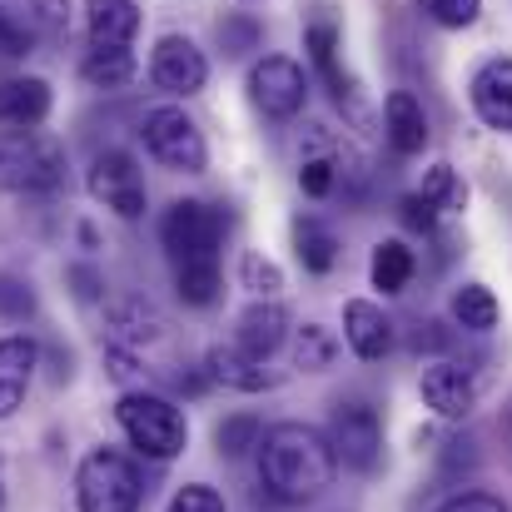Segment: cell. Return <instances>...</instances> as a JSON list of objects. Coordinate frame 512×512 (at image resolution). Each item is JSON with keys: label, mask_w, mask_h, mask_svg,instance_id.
<instances>
[{"label": "cell", "mask_w": 512, "mask_h": 512, "mask_svg": "<svg viewBox=\"0 0 512 512\" xmlns=\"http://www.w3.org/2000/svg\"><path fill=\"white\" fill-rule=\"evenodd\" d=\"M50 115V85L35 80V75H15V80H0V125H15V130H30Z\"/></svg>", "instance_id": "16"}, {"label": "cell", "mask_w": 512, "mask_h": 512, "mask_svg": "<svg viewBox=\"0 0 512 512\" xmlns=\"http://www.w3.org/2000/svg\"><path fill=\"white\" fill-rule=\"evenodd\" d=\"M70 30V0H30V35L60 40Z\"/></svg>", "instance_id": "30"}, {"label": "cell", "mask_w": 512, "mask_h": 512, "mask_svg": "<svg viewBox=\"0 0 512 512\" xmlns=\"http://www.w3.org/2000/svg\"><path fill=\"white\" fill-rule=\"evenodd\" d=\"M413 348L423 353V348H448V334H443V324H423L418 334H413Z\"/></svg>", "instance_id": "41"}, {"label": "cell", "mask_w": 512, "mask_h": 512, "mask_svg": "<svg viewBox=\"0 0 512 512\" xmlns=\"http://www.w3.org/2000/svg\"><path fill=\"white\" fill-rule=\"evenodd\" d=\"M383 130H388V145L393 155H418L428 145V115L423 105L408 95V90H393L388 105H383Z\"/></svg>", "instance_id": "17"}, {"label": "cell", "mask_w": 512, "mask_h": 512, "mask_svg": "<svg viewBox=\"0 0 512 512\" xmlns=\"http://www.w3.org/2000/svg\"><path fill=\"white\" fill-rule=\"evenodd\" d=\"M35 363H40V348L30 339H0V418H10L20 403H25V388L35 378Z\"/></svg>", "instance_id": "15"}, {"label": "cell", "mask_w": 512, "mask_h": 512, "mask_svg": "<svg viewBox=\"0 0 512 512\" xmlns=\"http://www.w3.org/2000/svg\"><path fill=\"white\" fill-rule=\"evenodd\" d=\"M160 239L170 249L174 264H194V259H219L224 244V214L209 209L204 199H179L160 219Z\"/></svg>", "instance_id": "5"}, {"label": "cell", "mask_w": 512, "mask_h": 512, "mask_svg": "<svg viewBox=\"0 0 512 512\" xmlns=\"http://www.w3.org/2000/svg\"><path fill=\"white\" fill-rule=\"evenodd\" d=\"M174 289L184 304L204 309L219 299V259H194V264H174Z\"/></svg>", "instance_id": "25"}, {"label": "cell", "mask_w": 512, "mask_h": 512, "mask_svg": "<svg viewBox=\"0 0 512 512\" xmlns=\"http://www.w3.org/2000/svg\"><path fill=\"white\" fill-rule=\"evenodd\" d=\"M309 55H314V65L324 70V80L334 85V100H353V85H348V75L339 70V30L329 25V20H319V25H309Z\"/></svg>", "instance_id": "24"}, {"label": "cell", "mask_w": 512, "mask_h": 512, "mask_svg": "<svg viewBox=\"0 0 512 512\" xmlns=\"http://www.w3.org/2000/svg\"><path fill=\"white\" fill-rule=\"evenodd\" d=\"M35 314V294L25 279L15 274H0V319H30Z\"/></svg>", "instance_id": "32"}, {"label": "cell", "mask_w": 512, "mask_h": 512, "mask_svg": "<svg viewBox=\"0 0 512 512\" xmlns=\"http://www.w3.org/2000/svg\"><path fill=\"white\" fill-rule=\"evenodd\" d=\"M418 199H428L438 214L448 209V214H458V209H468V184L458 179L453 165H433L428 179H423V189H418Z\"/></svg>", "instance_id": "27"}, {"label": "cell", "mask_w": 512, "mask_h": 512, "mask_svg": "<svg viewBox=\"0 0 512 512\" xmlns=\"http://www.w3.org/2000/svg\"><path fill=\"white\" fill-rule=\"evenodd\" d=\"M294 244H299V264L309 274H329L339 264V239L319 224V219H299L294 224Z\"/></svg>", "instance_id": "23"}, {"label": "cell", "mask_w": 512, "mask_h": 512, "mask_svg": "<svg viewBox=\"0 0 512 512\" xmlns=\"http://www.w3.org/2000/svg\"><path fill=\"white\" fill-rule=\"evenodd\" d=\"M343 339H348V348H353L363 363H378V358L393 348V324L383 319L378 304L348 299V304H343Z\"/></svg>", "instance_id": "12"}, {"label": "cell", "mask_w": 512, "mask_h": 512, "mask_svg": "<svg viewBox=\"0 0 512 512\" xmlns=\"http://www.w3.org/2000/svg\"><path fill=\"white\" fill-rule=\"evenodd\" d=\"M70 284H75L80 299H100V294H105V284H100L95 269H70Z\"/></svg>", "instance_id": "40"}, {"label": "cell", "mask_w": 512, "mask_h": 512, "mask_svg": "<svg viewBox=\"0 0 512 512\" xmlns=\"http://www.w3.org/2000/svg\"><path fill=\"white\" fill-rule=\"evenodd\" d=\"M170 512H224V498L214 488H204V483H189V488L174 493Z\"/></svg>", "instance_id": "35"}, {"label": "cell", "mask_w": 512, "mask_h": 512, "mask_svg": "<svg viewBox=\"0 0 512 512\" xmlns=\"http://www.w3.org/2000/svg\"><path fill=\"white\" fill-rule=\"evenodd\" d=\"M65 184V150L30 130H0V189L5 194H50Z\"/></svg>", "instance_id": "2"}, {"label": "cell", "mask_w": 512, "mask_h": 512, "mask_svg": "<svg viewBox=\"0 0 512 512\" xmlns=\"http://www.w3.org/2000/svg\"><path fill=\"white\" fill-rule=\"evenodd\" d=\"M284 334H289V314L269 299H259V304H249L244 314H239V348L244 353H254V358H269L279 343H284Z\"/></svg>", "instance_id": "18"}, {"label": "cell", "mask_w": 512, "mask_h": 512, "mask_svg": "<svg viewBox=\"0 0 512 512\" xmlns=\"http://www.w3.org/2000/svg\"><path fill=\"white\" fill-rule=\"evenodd\" d=\"M473 110L488 130H512V60H488L473 75Z\"/></svg>", "instance_id": "13"}, {"label": "cell", "mask_w": 512, "mask_h": 512, "mask_svg": "<svg viewBox=\"0 0 512 512\" xmlns=\"http://www.w3.org/2000/svg\"><path fill=\"white\" fill-rule=\"evenodd\" d=\"M145 150L174 174H199L204 170V160H209V150H204V135H199V125L184 115V110H150L145 115Z\"/></svg>", "instance_id": "6"}, {"label": "cell", "mask_w": 512, "mask_h": 512, "mask_svg": "<svg viewBox=\"0 0 512 512\" xmlns=\"http://www.w3.org/2000/svg\"><path fill=\"white\" fill-rule=\"evenodd\" d=\"M90 194L100 204H110L120 219H140L145 214V179L135 170V160L125 150H110L90 165Z\"/></svg>", "instance_id": "9"}, {"label": "cell", "mask_w": 512, "mask_h": 512, "mask_svg": "<svg viewBox=\"0 0 512 512\" xmlns=\"http://www.w3.org/2000/svg\"><path fill=\"white\" fill-rule=\"evenodd\" d=\"M85 20H90L95 45H130L135 30H140L135 0H85Z\"/></svg>", "instance_id": "19"}, {"label": "cell", "mask_w": 512, "mask_h": 512, "mask_svg": "<svg viewBox=\"0 0 512 512\" xmlns=\"http://www.w3.org/2000/svg\"><path fill=\"white\" fill-rule=\"evenodd\" d=\"M80 512H140L145 498V483H140V468L115 453V448H100L80 463Z\"/></svg>", "instance_id": "4"}, {"label": "cell", "mask_w": 512, "mask_h": 512, "mask_svg": "<svg viewBox=\"0 0 512 512\" xmlns=\"http://www.w3.org/2000/svg\"><path fill=\"white\" fill-rule=\"evenodd\" d=\"M0 498H5V493H0Z\"/></svg>", "instance_id": "42"}, {"label": "cell", "mask_w": 512, "mask_h": 512, "mask_svg": "<svg viewBox=\"0 0 512 512\" xmlns=\"http://www.w3.org/2000/svg\"><path fill=\"white\" fill-rule=\"evenodd\" d=\"M398 219H403L413 234H433V224H438V209H433L428 199H418V194H403V199H398Z\"/></svg>", "instance_id": "36"}, {"label": "cell", "mask_w": 512, "mask_h": 512, "mask_svg": "<svg viewBox=\"0 0 512 512\" xmlns=\"http://www.w3.org/2000/svg\"><path fill=\"white\" fill-rule=\"evenodd\" d=\"M334 353H339V343H334V334H329L324 324H304V329L294 334V363H299L304 373H324V368L334 363Z\"/></svg>", "instance_id": "28"}, {"label": "cell", "mask_w": 512, "mask_h": 512, "mask_svg": "<svg viewBox=\"0 0 512 512\" xmlns=\"http://www.w3.org/2000/svg\"><path fill=\"white\" fill-rule=\"evenodd\" d=\"M443 512H508L498 498H488V493H463V498H453Z\"/></svg>", "instance_id": "39"}, {"label": "cell", "mask_w": 512, "mask_h": 512, "mask_svg": "<svg viewBox=\"0 0 512 512\" xmlns=\"http://www.w3.org/2000/svg\"><path fill=\"white\" fill-rule=\"evenodd\" d=\"M80 75L95 85V90H120L135 80V55L125 45H95L85 60H80Z\"/></svg>", "instance_id": "21"}, {"label": "cell", "mask_w": 512, "mask_h": 512, "mask_svg": "<svg viewBox=\"0 0 512 512\" xmlns=\"http://www.w3.org/2000/svg\"><path fill=\"white\" fill-rule=\"evenodd\" d=\"M30 45H35L30 25H15V20L0 10V55H5V60H20V55H30Z\"/></svg>", "instance_id": "37"}, {"label": "cell", "mask_w": 512, "mask_h": 512, "mask_svg": "<svg viewBox=\"0 0 512 512\" xmlns=\"http://www.w3.org/2000/svg\"><path fill=\"white\" fill-rule=\"evenodd\" d=\"M299 184H304V194H309V199H324V194L334 189V165H329V160H304Z\"/></svg>", "instance_id": "38"}, {"label": "cell", "mask_w": 512, "mask_h": 512, "mask_svg": "<svg viewBox=\"0 0 512 512\" xmlns=\"http://www.w3.org/2000/svg\"><path fill=\"white\" fill-rule=\"evenodd\" d=\"M209 378L224 383V388H239V393H264V388H274V373H264V358L244 353L239 343H214V348H209Z\"/></svg>", "instance_id": "14"}, {"label": "cell", "mask_w": 512, "mask_h": 512, "mask_svg": "<svg viewBox=\"0 0 512 512\" xmlns=\"http://www.w3.org/2000/svg\"><path fill=\"white\" fill-rule=\"evenodd\" d=\"M339 473V458L319 428L304 423H279L259 443V478L279 503H309L319 498Z\"/></svg>", "instance_id": "1"}, {"label": "cell", "mask_w": 512, "mask_h": 512, "mask_svg": "<svg viewBox=\"0 0 512 512\" xmlns=\"http://www.w3.org/2000/svg\"><path fill=\"white\" fill-rule=\"evenodd\" d=\"M329 448L343 468L353 473H373L378 458H383V428H378V413L368 403H339L334 418H329Z\"/></svg>", "instance_id": "7"}, {"label": "cell", "mask_w": 512, "mask_h": 512, "mask_svg": "<svg viewBox=\"0 0 512 512\" xmlns=\"http://www.w3.org/2000/svg\"><path fill=\"white\" fill-rule=\"evenodd\" d=\"M453 319H458L463 329H473V334H488V329L498 324V299H493V289L463 284V289L453 294Z\"/></svg>", "instance_id": "26"}, {"label": "cell", "mask_w": 512, "mask_h": 512, "mask_svg": "<svg viewBox=\"0 0 512 512\" xmlns=\"http://www.w3.org/2000/svg\"><path fill=\"white\" fill-rule=\"evenodd\" d=\"M244 284L254 289V294H264V299H274L279 289H284V274L269 264V259H259V254H249L244 259Z\"/></svg>", "instance_id": "34"}, {"label": "cell", "mask_w": 512, "mask_h": 512, "mask_svg": "<svg viewBox=\"0 0 512 512\" xmlns=\"http://www.w3.org/2000/svg\"><path fill=\"white\" fill-rule=\"evenodd\" d=\"M259 443H264V428H259L254 413H234V418H224V423L214 428V448H219L224 458H244V453L259 448Z\"/></svg>", "instance_id": "29"}, {"label": "cell", "mask_w": 512, "mask_h": 512, "mask_svg": "<svg viewBox=\"0 0 512 512\" xmlns=\"http://www.w3.org/2000/svg\"><path fill=\"white\" fill-rule=\"evenodd\" d=\"M413 269H418V259H413V249L398 244V239H383V244L373 249V264H368L373 289H383V294H403L408 279H413Z\"/></svg>", "instance_id": "22"}, {"label": "cell", "mask_w": 512, "mask_h": 512, "mask_svg": "<svg viewBox=\"0 0 512 512\" xmlns=\"http://www.w3.org/2000/svg\"><path fill=\"white\" fill-rule=\"evenodd\" d=\"M110 334L120 348H140V343H155L165 334V314L150 309L145 299H120L110 304Z\"/></svg>", "instance_id": "20"}, {"label": "cell", "mask_w": 512, "mask_h": 512, "mask_svg": "<svg viewBox=\"0 0 512 512\" xmlns=\"http://www.w3.org/2000/svg\"><path fill=\"white\" fill-rule=\"evenodd\" d=\"M150 75H155V85H160V90H170V95H199V90H204V80H209V65H204V55L194 50V40H184V35H165V40L155 45Z\"/></svg>", "instance_id": "10"}, {"label": "cell", "mask_w": 512, "mask_h": 512, "mask_svg": "<svg viewBox=\"0 0 512 512\" xmlns=\"http://www.w3.org/2000/svg\"><path fill=\"white\" fill-rule=\"evenodd\" d=\"M219 45H224V55H249V50H259V25L249 15H224L219 20Z\"/></svg>", "instance_id": "31"}, {"label": "cell", "mask_w": 512, "mask_h": 512, "mask_svg": "<svg viewBox=\"0 0 512 512\" xmlns=\"http://www.w3.org/2000/svg\"><path fill=\"white\" fill-rule=\"evenodd\" d=\"M249 95H254V105H259L269 120H294V115L304 110V100H309V80H304V70H299L294 60L269 55V60L254 65Z\"/></svg>", "instance_id": "8"}, {"label": "cell", "mask_w": 512, "mask_h": 512, "mask_svg": "<svg viewBox=\"0 0 512 512\" xmlns=\"http://www.w3.org/2000/svg\"><path fill=\"white\" fill-rule=\"evenodd\" d=\"M478 10H483V0H428V15H433L438 25H448V30L473 25V20H478Z\"/></svg>", "instance_id": "33"}, {"label": "cell", "mask_w": 512, "mask_h": 512, "mask_svg": "<svg viewBox=\"0 0 512 512\" xmlns=\"http://www.w3.org/2000/svg\"><path fill=\"white\" fill-rule=\"evenodd\" d=\"M115 418H120L125 438H130L145 458L170 463L174 453H184L189 423H184V413L174 408L170 398H160V393H125L120 408H115Z\"/></svg>", "instance_id": "3"}, {"label": "cell", "mask_w": 512, "mask_h": 512, "mask_svg": "<svg viewBox=\"0 0 512 512\" xmlns=\"http://www.w3.org/2000/svg\"><path fill=\"white\" fill-rule=\"evenodd\" d=\"M423 403L438 413V418H468L473 413V403H478V388H473V378L463 373V368H453V363H433V368H423Z\"/></svg>", "instance_id": "11"}]
</instances>
